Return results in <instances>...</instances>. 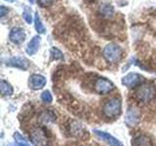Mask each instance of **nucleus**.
Segmentation results:
<instances>
[{
	"label": "nucleus",
	"mask_w": 156,
	"mask_h": 146,
	"mask_svg": "<svg viewBox=\"0 0 156 146\" xmlns=\"http://www.w3.org/2000/svg\"><path fill=\"white\" fill-rule=\"evenodd\" d=\"M51 55H52V57L54 58V60H62L63 58L62 53L58 50V48H55V47H53L51 49Z\"/></svg>",
	"instance_id": "obj_20"
},
{
	"label": "nucleus",
	"mask_w": 156,
	"mask_h": 146,
	"mask_svg": "<svg viewBox=\"0 0 156 146\" xmlns=\"http://www.w3.org/2000/svg\"><path fill=\"white\" fill-rule=\"evenodd\" d=\"M30 85L31 88L34 90H40L46 85V79L45 77L40 74H33L30 79Z\"/></svg>",
	"instance_id": "obj_13"
},
{
	"label": "nucleus",
	"mask_w": 156,
	"mask_h": 146,
	"mask_svg": "<svg viewBox=\"0 0 156 146\" xmlns=\"http://www.w3.org/2000/svg\"><path fill=\"white\" fill-rule=\"evenodd\" d=\"M104 57L105 60L109 62H117L121 60L122 57V50L121 48L116 45V44H108L106 45L104 49Z\"/></svg>",
	"instance_id": "obj_3"
},
{
	"label": "nucleus",
	"mask_w": 156,
	"mask_h": 146,
	"mask_svg": "<svg viewBox=\"0 0 156 146\" xmlns=\"http://www.w3.org/2000/svg\"><path fill=\"white\" fill-rule=\"evenodd\" d=\"M14 138L17 142V146H29L23 136L21 135L19 133H16L14 134Z\"/></svg>",
	"instance_id": "obj_19"
},
{
	"label": "nucleus",
	"mask_w": 156,
	"mask_h": 146,
	"mask_svg": "<svg viewBox=\"0 0 156 146\" xmlns=\"http://www.w3.org/2000/svg\"><path fill=\"white\" fill-rule=\"evenodd\" d=\"M8 13V9L4 6H1L0 7V17L3 18L4 16H6V14Z\"/></svg>",
	"instance_id": "obj_24"
},
{
	"label": "nucleus",
	"mask_w": 156,
	"mask_h": 146,
	"mask_svg": "<svg viewBox=\"0 0 156 146\" xmlns=\"http://www.w3.org/2000/svg\"><path fill=\"white\" fill-rule=\"evenodd\" d=\"M136 97L144 102H148L153 99L155 96V88L152 85L145 84L139 88L136 92Z\"/></svg>",
	"instance_id": "obj_4"
},
{
	"label": "nucleus",
	"mask_w": 156,
	"mask_h": 146,
	"mask_svg": "<svg viewBox=\"0 0 156 146\" xmlns=\"http://www.w3.org/2000/svg\"><path fill=\"white\" fill-rule=\"evenodd\" d=\"M66 128L69 134L72 136H75V137L82 138L86 135L87 133L84 130V128H83V126L80 123H78L77 121H73V120L69 121L68 125H66Z\"/></svg>",
	"instance_id": "obj_8"
},
{
	"label": "nucleus",
	"mask_w": 156,
	"mask_h": 146,
	"mask_svg": "<svg viewBox=\"0 0 156 146\" xmlns=\"http://www.w3.org/2000/svg\"><path fill=\"white\" fill-rule=\"evenodd\" d=\"M114 89V85L105 78H99L95 83V91L100 95H105Z\"/></svg>",
	"instance_id": "obj_6"
},
{
	"label": "nucleus",
	"mask_w": 156,
	"mask_h": 146,
	"mask_svg": "<svg viewBox=\"0 0 156 146\" xmlns=\"http://www.w3.org/2000/svg\"><path fill=\"white\" fill-rule=\"evenodd\" d=\"M56 114L55 112L52 111V110H45L43 111L40 117H39V120L42 124L44 125H47V124H50V123H53L54 121L56 120Z\"/></svg>",
	"instance_id": "obj_15"
},
{
	"label": "nucleus",
	"mask_w": 156,
	"mask_h": 146,
	"mask_svg": "<svg viewBox=\"0 0 156 146\" xmlns=\"http://www.w3.org/2000/svg\"><path fill=\"white\" fill-rule=\"evenodd\" d=\"M30 141L34 146H48L49 137L47 130L42 127H36L30 130Z\"/></svg>",
	"instance_id": "obj_1"
},
{
	"label": "nucleus",
	"mask_w": 156,
	"mask_h": 146,
	"mask_svg": "<svg viewBox=\"0 0 156 146\" xmlns=\"http://www.w3.org/2000/svg\"><path fill=\"white\" fill-rule=\"evenodd\" d=\"M144 77L138 74L136 72H131L129 74H127L122 79V84L128 88H134L136 86L140 85L144 82Z\"/></svg>",
	"instance_id": "obj_7"
},
{
	"label": "nucleus",
	"mask_w": 156,
	"mask_h": 146,
	"mask_svg": "<svg viewBox=\"0 0 156 146\" xmlns=\"http://www.w3.org/2000/svg\"><path fill=\"white\" fill-rule=\"evenodd\" d=\"M0 89H1V94L6 96H12L14 92L13 87L5 80H1V82H0Z\"/></svg>",
	"instance_id": "obj_16"
},
{
	"label": "nucleus",
	"mask_w": 156,
	"mask_h": 146,
	"mask_svg": "<svg viewBox=\"0 0 156 146\" xmlns=\"http://www.w3.org/2000/svg\"><path fill=\"white\" fill-rule=\"evenodd\" d=\"M29 2L32 4V3H34V0H29Z\"/></svg>",
	"instance_id": "obj_26"
},
{
	"label": "nucleus",
	"mask_w": 156,
	"mask_h": 146,
	"mask_svg": "<svg viewBox=\"0 0 156 146\" xmlns=\"http://www.w3.org/2000/svg\"><path fill=\"white\" fill-rule=\"evenodd\" d=\"M10 41L15 44H21L26 39V32L23 28L20 27H14L9 34Z\"/></svg>",
	"instance_id": "obj_10"
},
{
	"label": "nucleus",
	"mask_w": 156,
	"mask_h": 146,
	"mask_svg": "<svg viewBox=\"0 0 156 146\" xmlns=\"http://www.w3.org/2000/svg\"><path fill=\"white\" fill-rule=\"evenodd\" d=\"M94 134L99 138H101V140H104L105 142L108 143L110 146H123V144H122L120 140L115 138L114 136H112L108 133H105V131L99 130H94Z\"/></svg>",
	"instance_id": "obj_9"
},
{
	"label": "nucleus",
	"mask_w": 156,
	"mask_h": 146,
	"mask_svg": "<svg viewBox=\"0 0 156 146\" xmlns=\"http://www.w3.org/2000/svg\"><path fill=\"white\" fill-rule=\"evenodd\" d=\"M6 1H8V2H14L15 0H6Z\"/></svg>",
	"instance_id": "obj_25"
},
{
	"label": "nucleus",
	"mask_w": 156,
	"mask_h": 146,
	"mask_svg": "<svg viewBox=\"0 0 156 146\" xmlns=\"http://www.w3.org/2000/svg\"><path fill=\"white\" fill-rule=\"evenodd\" d=\"M102 111H104V114L108 118H115V117L119 116L121 113V100L117 97L110 99L105 103Z\"/></svg>",
	"instance_id": "obj_2"
},
{
	"label": "nucleus",
	"mask_w": 156,
	"mask_h": 146,
	"mask_svg": "<svg viewBox=\"0 0 156 146\" xmlns=\"http://www.w3.org/2000/svg\"><path fill=\"white\" fill-rule=\"evenodd\" d=\"M132 146H152V142L147 135L138 134L132 139Z\"/></svg>",
	"instance_id": "obj_12"
},
{
	"label": "nucleus",
	"mask_w": 156,
	"mask_h": 146,
	"mask_svg": "<svg viewBox=\"0 0 156 146\" xmlns=\"http://www.w3.org/2000/svg\"><path fill=\"white\" fill-rule=\"evenodd\" d=\"M34 24H35V29L37 30L38 33L43 34L45 33V27H44L43 23L41 22V19L39 17L38 13L35 14V19H34Z\"/></svg>",
	"instance_id": "obj_17"
},
{
	"label": "nucleus",
	"mask_w": 156,
	"mask_h": 146,
	"mask_svg": "<svg viewBox=\"0 0 156 146\" xmlns=\"http://www.w3.org/2000/svg\"><path fill=\"white\" fill-rule=\"evenodd\" d=\"M40 42H41V38L40 36H34L30 41H29L28 45L27 47V53L28 55H34L36 54V52L38 51L39 46H40Z\"/></svg>",
	"instance_id": "obj_14"
},
{
	"label": "nucleus",
	"mask_w": 156,
	"mask_h": 146,
	"mask_svg": "<svg viewBox=\"0 0 156 146\" xmlns=\"http://www.w3.org/2000/svg\"><path fill=\"white\" fill-rule=\"evenodd\" d=\"M100 12L101 15H104L105 17H109L113 14V8H112V6H110L109 4H104L101 7Z\"/></svg>",
	"instance_id": "obj_18"
},
{
	"label": "nucleus",
	"mask_w": 156,
	"mask_h": 146,
	"mask_svg": "<svg viewBox=\"0 0 156 146\" xmlns=\"http://www.w3.org/2000/svg\"><path fill=\"white\" fill-rule=\"evenodd\" d=\"M41 99H42V101L46 102V103H50V102H52L53 101V96L51 95V92L49 91L43 92L42 95H41Z\"/></svg>",
	"instance_id": "obj_21"
},
{
	"label": "nucleus",
	"mask_w": 156,
	"mask_h": 146,
	"mask_svg": "<svg viewBox=\"0 0 156 146\" xmlns=\"http://www.w3.org/2000/svg\"><path fill=\"white\" fill-rule=\"evenodd\" d=\"M23 16L24 21H26L27 23L30 24V23H32V16H31V13L29 12L27 9L24 10V12L23 13Z\"/></svg>",
	"instance_id": "obj_22"
},
{
	"label": "nucleus",
	"mask_w": 156,
	"mask_h": 146,
	"mask_svg": "<svg viewBox=\"0 0 156 146\" xmlns=\"http://www.w3.org/2000/svg\"><path fill=\"white\" fill-rule=\"evenodd\" d=\"M140 121V112L139 108H136L135 106H130L128 110H127L125 122L126 124L130 127L136 126Z\"/></svg>",
	"instance_id": "obj_5"
},
{
	"label": "nucleus",
	"mask_w": 156,
	"mask_h": 146,
	"mask_svg": "<svg viewBox=\"0 0 156 146\" xmlns=\"http://www.w3.org/2000/svg\"><path fill=\"white\" fill-rule=\"evenodd\" d=\"M53 0H38V4L42 7H48L52 4Z\"/></svg>",
	"instance_id": "obj_23"
},
{
	"label": "nucleus",
	"mask_w": 156,
	"mask_h": 146,
	"mask_svg": "<svg viewBox=\"0 0 156 146\" xmlns=\"http://www.w3.org/2000/svg\"><path fill=\"white\" fill-rule=\"evenodd\" d=\"M8 65L13 66V67H17V68H21V69L26 70L29 66V62L27 60H26L24 57H14L12 58H10L8 63Z\"/></svg>",
	"instance_id": "obj_11"
}]
</instances>
